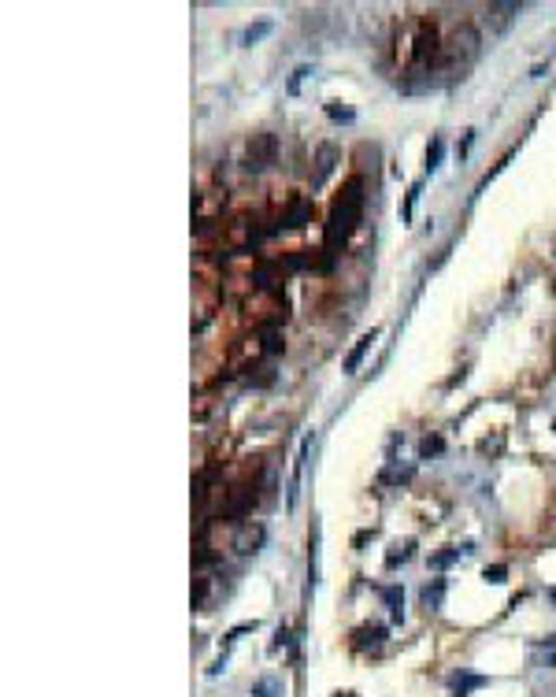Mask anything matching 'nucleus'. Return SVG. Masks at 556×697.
<instances>
[{
	"instance_id": "obj_7",
	"label": "nucleus",
	"mask_w": 556,
	"mask_h": 697,
	"mask_svg": "<svg viewBox=\"0 0 556 697\" xmlns=\"http://www.w3.org/2000/svg\"><path fill=\"white\" fill-rule=\"evenodd\" d=\"M382 598H386V604H389V612H394V619H400L404 616V593H400V586H386V590H382Z\"/></svg>"
},
{
	"instance_id": "obj_1",
	"label": "nucleus",
	"mask_w": 556,
	"mask_h": 697,
	"mask_svg": "<svg viewBox=\"0 0 556 697\" xmlns=\"http://www.w3.org/2000/svg\"><path fill=\"white\" fill-rule=\"evenodd\" d=\"M363 215V193H360V178L349 182V189L334 200L330 208V223H326V249H338V245L349 241V234L356 231Z\"/></svg>"
},
{
	"instance_id": "obj_17",
	"label": "nucleus",
	"mask_w": 556,
	"mask_h": 697,
	"mask_svg": "<svg viewBox=\"0 0 556 697\" xmlns=\"http://www.w3.org/2000/svg\"><path fill=\"white\" fill-rule=\"evenodd\" d=\"M304 75H308V67H297V71H293V78H289V86H286L289 93H297V89H300V82H304Z\"/></svg>"
},
{
	"instance_id": "obj_13",
	"label": "nucleus",
	"mask_w": 556,
	"mask_h": 697,
	"mask_svg": "<svg viewBox=\"0 0 556 697\" xmlns=\"http://www.w3.org/2000/svg\"><path fill=\"white\" fill-rule=\"evenodd\" d=\"M330 160H334V149H330V145H326V149H323V152H319V178H315V182H323V178H326V174H330V167H334V163H330Z\"/></svg>"
},
{
	"instance_id": "obj_2",
	"label": "nucleus",
	"mask_w": 556,
	"mask_h": 697,
	"mask_svg": "<svg viewBox=\"0 0 556 697\" xmlns=\"http://www.w3.org/2000/svg\"><path fill=\"white\" fill-rule=\"evenodd\" d=\"M271 160H275V137L263 134V137H256V141H249V163H245V167H249V171H263Z\"/></svg>"
},
{
	"instance_id": "obj_15",
	"label": "nucleus",
	"mask_w": 556,
	"mask_h": 697,
	"mask_svg": "<svg viewBox=\"0 0 556 697\" xmlns=\"http://www.w3.org/2000/svg\"><path fill=\"white\" fill-rule=\"evenodd\" d=\"M408 556H412V542H408V545H400V553H389V560H386V564H389V567H397V560L404 564Z\"/></svg>"
},
{
	"instance_id": "obj_18",
	"label": "nucleus",
	"mask_w": 556,
	"mask_h": 697,
	"mask_svg": "<svg viewBox=\"0 0 556 697\" xmlns=\"http://www.w3.org/2000/svg\"><path fill=\"white\" fill-rule=\"evenodd\" d=\"M471 141H475V130H468V134H463V141L457 145V156H460V160H463V156H468V149H471Z\"/></svg>"
},
{
	"instance_id": "obj_8",
	"label": "nucleus",
	"mask_w": 556,
	"mask_h": 697,
	"mask_svg": "<svg viewBox=\"0 0 556 697\" xmlns=\"http://www.w3.org/2000/svg\"><path fill=\"white\" fill-rule=\"evenodd\" d=\"M442 156H445V141H442V137H434V141L426 145V171H431V174L442 167Z\"/></svg>"
},
{
	"instance_id": "obj_19",
	"label": "nucleus",
	"mask_w": 556,
	"mask_h": 697,
	"mask_svg": "<svg viewBox=\"0 0 556 697\" xmlns=\"http://www.w3.org/2000/svg\"><path fill=\"white\" fill-rule=\"evenodd\" d=\"M431 453H442V438H434V442L426 438L423 442V456H431Z\"/></svg>"
},
{
	"instance_id": "obj_6",
	"label": "nucleus",
	"mask_w": 556,
	"mask_h": 697,
	"mask_svg": "<svg viewBox=\"0 0 556 697\" xmlns=\"http://www.w3.org/2000/svg\"><path fill=\"white\" fill-rule=\"evenodd\" d=\"M371 342H375V330H371V334H363L360 342H356V348H352V353H349V360H345V371H349V375L360 368V360H363V353H367V348H371Z\"/></svg>"
},
{
	"instance_id": "obj_9",
	"label": "nucleus",
	"mask_w": 556,
	"mask_h": 697,
	"mask_svg": "<svg viewBox=\"0 0 556 697\" xmlns=\"http://www.w3.org/2000/svg\"><path fill=\"white\" fill-rule=\"evenodd\" d=\"M308 215H312V204H308V200H297V204L289 208V215H286V226H304Z\"/></svg>"
},
{
	"instance_id": "obj_16",
	"label": "nucleus",
	"mask_w": 556,
	"mask_h": 697,
	"mask_svg": "<svg viewBox=\"0 0 556 697\" xmlns=\"http://www.w3.org/2000/svg\"><path fill=\"white\" fill-rule=\"evenodd\" d=\"M505 575H508V567H505V564L486 567V579H489V582H505Z\"/></svg>"
},
{
	"instance_id": "obj_4",
	"label": "nucleus",
	"mask_w": 556,
	"mask_h": 697,
	"mask_svg": "<svg viewBox=\"0 0 556 697\" xmlns=\"http://www.w3.org/2000/svg\"><path fill=\"white\" fill-rule=\"evenodd\" d=\"M516 12H519V4H489L486 8V26H489V30H497V34H505L508 23L516 19Z\"/></svg>"
},
{
	"instance_id": "obj_5",
	"label": "nucleus",
	"mask_w": 556,
	"mask_h": 697,
	"mask_svg": "<svg viewBox=\"0 0 556 697\" xmlns=\"http://www.w3.org/2000/svg\"><path fill=\"white\" fill-rule=\"evenodd\" d=\"M263 542V527L256 523V527H245L241 530V538H238V553H256Z\"/></svg>"
},
{
	"instance_id": "obj_3",
	"label": "nucleus",
	"mask_w": 556,
	"mask_h": 697,
	"mask_svg": "<svg viewBox=\"0 0 556 697\" xmlns=\"http://www.w3.org/2000/svg\"><path fill=\"white\" fill-rule=\"evenodd\" d=\"M308 453H312V434L300 442V453H297V464H293V479H289V493H286V504H289V508H297V493H300V479H304Z\"/></svg>"
},
{
	"instance_id": "obj_11",
	"label": "nucleus",
	"mask_w": 556,
	"mask_h": 697,
	"mask_svg": "<svg viewBox=\"0 0 556 697\" xmlns=\"http://www.w3.org/2000/svg\"><path fill=\"white\" fill-rule=\"evenodd\" d=\"M267 34H271V23H267V19L256 23V26H245V30H241V45H252V41L267 38Z\"/></svg>"
},
{
	"instance_id": "obj_12",
	"label": "nucleus",
	"mask_w": 556,
	"mask_h": 697,
	"mask_svg": "<svg viewBox=\"0 0 556 697\" xmlns=\"http://www.w3.org/2000/svg\"><path fill=\"white\" fill-rule=\"evenodd\" d=\"M278 694V683L275 678H260L256 686H252V697H275Z\"/></svg>"
},
{
	"instance_id": "obj_14",
	"label": "nucleus",
	"mask_w": 556,
	"mask_h": 697,
	"mask_svg": "<svg viewBox=\"0 0 556 697\" xmlns=\"http://www.w3.org/2000/svg\"><path fill=\"white\" fill-rule=\"evenodd\" d=\"M382 635H386L382 627H375V630H360V638H363L360 646H378V641H382Z\"/></svg>"
},
{
	"instance_id": "obj_10",
	"label": "nucleus",
	"mask_w": 556,
	"mask_h": 697,
	"mask_svg": "<svg viewBox=\"0 0 556 697\" xmlns=\"http://www.w3.org/2000/svg\"><path fill=\"white\" fill-rule=\"evenodd\" d=\"M442 593H445V579H434V586H423V604L426 609H437V604H442Z\"/></svg>"
}]
</instances>
